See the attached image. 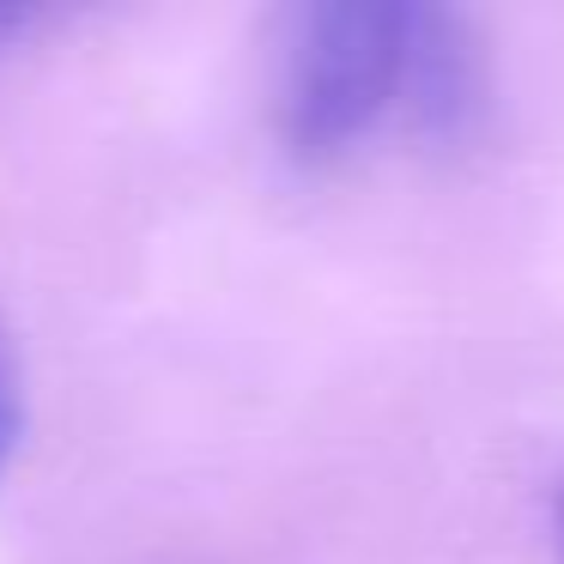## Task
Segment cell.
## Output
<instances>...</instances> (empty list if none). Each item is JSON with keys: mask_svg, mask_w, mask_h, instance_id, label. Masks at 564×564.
Here are the masks:
<instances>
[{"mask_svg": "<svg viewBox=\"0 0 564 564\" xmlns=\"http://www.w3.org/2000/svg\"><path fill=\"white\" fill-rule=\"evenodd\" d=\"M474 37L455 13L394 0H334L297 13L280 67V140L304 164H334L401 116L425 140H462L479 116Z\"/></svg>", "mask_w": 564, "mask_h": 564, "instance_id": "1", "label": "cell"}, {"mask_svg": "<svg viewBox=\"0 0 564 564\" xmlns=\"http://www.w3.org/2000/svg\"><path fill=\"white\" fill-rule=\"evenodd\" d=\"M13 431H19V406H13V382H7V370H0V462H7V449H13Z\"/></svg>", "mask_w": 564, "mask_h": 564, "instance_id": "2", "label": "cell"}, {"mask_svg": "<svg viewBox=\"0 0 564 564\" xmlns=\"http://www.w3.org/2000/svg\"><path fill=\"white\" fill-rule=\"evenodd\" d=\"M558 546H564V503H558Z\"/></svg>", "mask_w": 564, "mask_h": 564, "instance_id": "3", "label": "cell"}]
</instances>
